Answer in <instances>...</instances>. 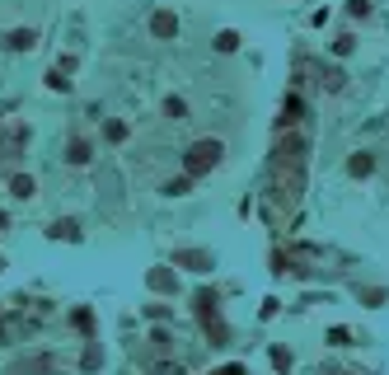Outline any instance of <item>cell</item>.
Returning a JSON list of instances; mask_svg holds the SVG:
<instances>
[{"instance_id": "1", "label": "cell", "mask_w": 389, "mask_h": 375, "mask_svg": "<svg viewBox=\"0 0 389 375\" xmlns=\"http://www.w3.org/2000/svg\"><path fill=\"white\" fill-rule=\"evenodd\" d=\"M221 160H225V141H216V136H202V141H192V146L183 150V174L202 179V174H211V169H216Z\"/></svg>"}, {"instance_id": "2", "label": "cell", "mask_w": 389, "mask_h": 375, "mask_svg": "<svg viewBox=\"0 0 389 375\" xmlns=\"http://www.w3.org/2000/svg\"><path fill=\"white\" fill-rule=\"evenodd\" d=\"M146 33L155 38V43H179V33H183V24H179V14L174 10H151V19H146Z\"/></svg>"}, {"instance_id": "3", "label": "cell", "mask_w": 389, "mask_h": 375, "mask_svg": "<svg viewBox=\"0 0 389 375\" xmlns=\"http://www.w3.org/2000/svg\"><path fill=\"white\" fill-rule=\"evenodd\" d=\"M38 38H43L38 28H10V33L0 38V47H5V52H14V56H24V52L38 47Z\"/></svg>"}, {"instance_id": "4", "label": "cell", "mask_w": 389, "mask_h": 375, "mask_svg": "<svg viewBox=\"0 0 389 375\" xmlns=\"http://www.w3.org/2000/svg\"><path fill=\"white\" fill-rule=\"evenodd\" d=\"M61 160L71 164V169H89V164H94V146H89L85 136H71L66 150H61Z\"/></svg>"}, {"instance_id": "5", "label": "cell", "mask_w": 389, "mask_h": 375, "mask_svg": "<svg viewBox=\"0 0 389 375\" xmlns=\"http://www.w3.org/2000/svg\"><path fill=\"white\" fill-rule=\"evenodd\" d=\"M375 169H380V155L375 150H352L347 155V179H370Z\"/></svg>"}, {"instance_id": "6", "label": "cell", "mask_w": 389, "mask_h": 375, "mask_svg": "<svg viewBox=\"0 0 389 375\" xmlns=\"http://www.w3.org/2000/svg\"><path fill=\"white\" fill-rule=\"evenodd\" d=\"M179 268H192V272H211V268H216V258H211L207 249H179Z\"/></svg>"}, {"instance_id": "7", "label": "cell", "mask_w": 389, "mask_h": 375, "mask_svg": "<svg viewBox=\"0 0 389 375\" xmlns=\"http://www.w3.org/2000/svg\"><path fill=\"white\" fill-rule=\"evenodd\" d=\"M159 113H164L169 122H188V113H192V104H188L183 94H164V99H159Z\"/></svg>"}, {"instance_id": "8", "label": "cell", "mask_w": 389, "mask_h": 375, "mask_svg": "<svg viewBox=\"0 0 389 375\" xmlns=\"http://www.w3.org/2000/svg\"><path fill=\"white\" fill-rule=\"evenodd\" d=\"M305 117V104H300V94H286V104H282V117H277V132H286V127H296Z\"/></svg>"}, {"instance_id": "9", "label": "cell", "mask_w": 389, "mask_h": 375, "mask_svg": "<svg viewBox=\"0 0 389 375\" xmlns=\"http://www.w3.org/2000/svg\"><path fill=\"white\" fill-rule=\"evenodd\" d=\"M10 197H14V202H33V197H38V179H33V174H14V179H10Z\"/></svg>"}, {"instance_id": "10", "label": "cell", "mask_w": 389, "mask_h": 375, "mask_svg": "<svg viewBox=\"0 0 389 375\" xmlns=\"http://www.w3.org/2000/svg\"><path fill=\"white\" fill-rule=\"evenodd\" d=\"M239 43H244V38H239V28H221V33L211 38V47H216L221 56H234V52H239Z\"/></svg>"}, {"instance_id": "11", "label": "cell", "mask_w": 389, "mask_h": 375, "mask_svg": "<svg viewBox=\"0 0 389 375\" xmlns=\"http://www.w3.org/2000/svg\"><path fill=\"white\" fill-rule=\"evenodd\" d=\"M47 235H52V240H71V244H80V240H85L80 220H52V225H47Z\"/></svg>"}, {"instance_id": "12", "label": "cell", "mask_w": 389, "mask_h": 375, "mask_svg": "<svg viewBox=\"0 0 389 375\" xmlns=\"http://www.w3.org/2000/svg\"><path fill=\"white\" fill-rule=\"evenodd\" d=\"M188 192H192V174H179V179L159 183V197H188Z\"/></svg>"}, {"instance_id": "13", "label": "cell", "mask_w": 389, "mask_h": 375, "mask_svg": "<svg viewBox=\"0 0 389 375\" xmlns=\"http://www.w3.org/2000/svg\"><path fill=\"white\" fill-rule=\"evenodd\" d=\"M43 84H47L52 94H71V71H61V66H52V71L43 76Z\"/></svg>"}, {"instance_id": "14", "label": "cell", "mask_w": 389, "mask_h": 375, "mask_svg": "<svg viewBox=\"0 0 389 375\" xmlns=\"http://www.w3.org/2000/svg\"><path fill=\"white\" fill-rule=\"evenodd\" d=\"M324 89H329V94H342V89H347V76H342V71H337V66H324Z\"/></svg>"}, {"instance_id": "15", "label": "cell", "mask_w": 389, "mask_h": 375, "mask_svg": "<svg viewBox=\"0 0 389 375\" xmlns=\"http://www.w3.org/2000/svg\"><path fill=\"white\" fill-rule=\"evenodd\" d=\"M357 52V33H337L333 38V56H352Z\"/></svg>"}, {"instance_id": "16", "label": "cell", "mask_w": 389, "mask_h": 375, "mask_svg": "<svg viewBox=\"0 0 389 375\" xmlns=\"http://www.w3.org/2000/svg\"><path fill=\"white\" fill-rule=\"evenodd\" d=\"M104 141L108 146H122L127 141V122H104Z\"/></svg>"}, {"instance_id": "17", "label": "cell", "mask_w": 389, "mask_h": 375, "mask_svg": "<svg viewBox=\"0 0 389 375\" xmlns=\"http://www.w3.org/2000/svg\"><path fill=\"white\" fill-rule=\"evenodd\" d=\"M151 286H155V291H174V277H169V272H151Z\"/></svg>"}, {"instance_id": "18", "label": "cell", "mask_w": 389, "mask_h": 375, "mask_svg": "<svg viewBox=\"0 0 389 375\" xmlns=\"http://www.w3.org/2000/svg\"><path fill=\"white\" fill-rule=\"evenodd\" d=\"M347 14H352V19H366V14H370V0H347Z\"/></svg>"}, {"instance_id": "19", "label": "cell", "mask_w": 389, "mask_h": 375, "mask_svg": "<svg viewBox=\"0 0 389 375\" xmlns=\"http://www.w3.org/2000/svg\"><path fill=\"white\" fill-rule=\"evenodd\" d=\"M347 338H352L347 328H329V343H333V348H347Z\"/></svg>"}, {"instance_id": "20", "label": "cell", "mask_w": 389, "mask_h": 375, "mask_svg": "<svg viewBox=\"0 0 389 375\" xmlns=\"http://www.w3.org/2000/svg\"><path fill=\"white\" fill-rule=\"evenodd\" d=\"M211 375H249L244 366H225V371H211Z\"/></svg>"}]
</instances>
